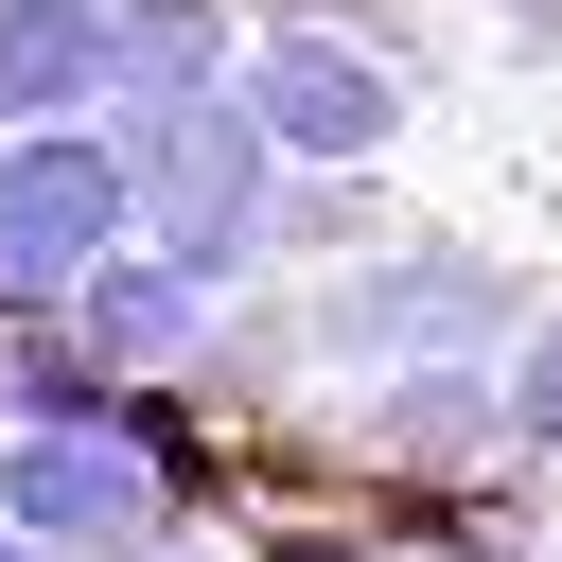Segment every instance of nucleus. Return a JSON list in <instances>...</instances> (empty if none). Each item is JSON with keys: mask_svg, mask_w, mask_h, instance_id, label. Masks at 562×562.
<instances>
[{"mask_svg": "<svg viewBox=\"0 0 562 562\" xmlns=\"http://www.w3.org/2000/svg\"><path fill=\"white\" fill-rule=\"evenodd\" d=\"M509 422H527V439H544V457H562V316H544V334H527V369H509Z\"/></svg>", "mask_w": 562, "mask_h": 562, "instance_id": "nucleus-10", "label": "nucleus"}, {"mask_svg": "<svg viewBox=\"0 0 562 562\" xmlns=\"http://www.w3.org/2000/svg\"><path fill=\"white\" fill-rule=\"evenodd\" d=\"M88 88H123V18H88V0H0V123H70Z\"/></svg>", "mask_w": 562, "mask_h": 562, "instance_id": "nucleus-6", "label": "nucleus"}, {"mask_svg": "<svg viewBox=\"0 0 562 562\" xmlns=\"http://www.w3.org/2000/svg\"><path fill=\"white\" fill-rule=\"evenodd\" d=\"M140 562H176V544H140Z\"/></svg>", "mask_w": 562, "mask_h": 562, "instance_id": "nucleus-12", "label": "nucleus"}, {"mask_svg": "<svg viewBox=\"0 0 562 562\" xmlns=\"http://www.w3.org/2000/svg\"><path fill=\"white\" fill-rule=\"evenodd\" d=\"M123 140H70V123H18L0 140V299H70L105 246H123Z\"/></svg>", "mask_w": 562, "mask_h": 562, "instance_id": "nucleus-3", "label": "nucleus"}, {"mask_svg": "<svg viewBox=\"0 0 562 562\" xmlns=\"http://www.w3.org/2000/svg\"><path fill=\"white\" fill-rule=\"evenodd\" d=\"M0 562H35V527H0Z\"/></svg>", "mask_w": 562, "mask_h": 562, "instance_id": "nucleus-11", "label": "nucleus"}, {"mask_svg": "<svg viewBox=\"0 0 562 562\" xmlns=\"http://www.w3.org/2000/svg\"><path fill=\"white\" fill-rule=\"evenodd\" d=\"M369 439H386V457H404V474H457V457H474V439H492V386H474V369H439V351H422V369H386V422H369Z\"/></svg>", "mask_w": 562, "mask_h": 562, "instance_id": "nucleus-8", "label": "nucleus"}, {"mask_svg": "<svg viewBox=\"0 0 562 562\" xmlns=\"http://www.w3.org/2000/svg\"><path fill=\"white\" fill-rule=\"evenodd\" d=\"M0 527H35V544H140V527H158V439H140V404L18 422V439H0Z\"/></svg>", "mask_w": 562, "mask_h": 562, "instance_id": "nucleus-2", "label": "nucleus"}, {"mask_svg": "<svg viewBox=\"0 0 562 562\" xmlns=\"http://www.w3.org/2000/svg\"><path fill=\"white\" fill-rule=\"evenodd\" d=\"M492 316H509V281H492L474 246H386V263H351V281L316 299L334 351H457V334H492Z\"/></svg>", "mask_w": 562, "mask_h": 562, "instance_id": "nucleus-5", "label": "nucleus"}, {"mask_svg": "<svg viewBox=\"0 0 562 562\" xmlns=\"http://www.w3.org/2000/svg\"><path fill=\"white\" fill-rule=\"evenodd\" d=\"M263 176H281V140H263L246 88H140V123H123V193H140V228H158L193 281L263 263V211H281Z\"/></svg>", "mask_w": 562, "mask_h": 562, "instance_id": "nucleus-1", "label": "nucleus"}, {"mask_svg": "<svg viewBox=\"0 0 562 562\" xmlns=\"http://www.w3.org/2000/svg\"><path fill=\"white\" fill-rule=\"evenodd\" d=\"M246 105H263V140L316 158V176H369V158L404 140V70L351 53V35H316V18H281V35L246 53Z\"/></svg>", "mask_w": 562, "mask_h": 562, "instance_id": "nucleus-4", "label": "nucleus"}, {"mask_svg": "<svg viewBox=\"0 0 562 562\" xmlns=\"http://www.w3.org/2000/svg\"><path fill=\"white\" fill-rule=\"evenodd\" d=\"M211 53H228L211 0H140V18H123V105H140V88H211Z\"/></svg>", "mask_w": 562, "mask_h": 562, "instance_id": "nucleus-9", "label": "nucleus"}, {"mask_svg": "<svg viewBox=\"0 0 562 562\" xmlns=\"http://www.w3.org/2000/svg\"><path fill=\"white\" fill-rule=\"evenodd\" d=\"M70 299H88V351H140V369H158V351H193V263H176V246H158V263H123V246H105Z\"/></svg>", "mask_w": 562, "mask_h": 562, "instance_id": "nucleus-7", "label": "nucleus"}]
</instances>
